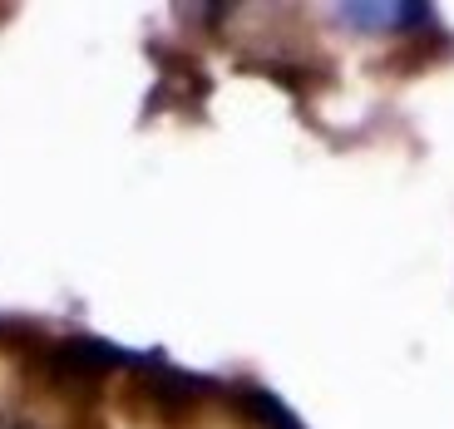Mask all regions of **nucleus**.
I'll list each match as a JSON object with an SVG mask.
<instances>
[{
  "label": "nucleus",
  "instance_id": "1",
  "mask_svg": "<svg viewBox=\"0 0 454 429\" xmlns=\"http://www.w3.org/2000/svg\"><path fill=\"white\" fill-rule=\"evenodd\" d=\"M109 365H119V355L104 340H65L55 350V370L69 375V380H99Z\"/></svg>",
  "mask_w": 454,
  "mask_h": 429
},
{
  "label": "nucleus",
  "instance_id": "2",
  "mask_svg": "<svg viewBox=\"0 0 454 429\" xmlns=\"http://www.w3.org/2000/svg\"><path fill=\"white\" fill-rule=\"evenodd\" d=\"M0 429H11V425H5V419H0Z\"/></svg>",
  "mask_w": 454,
  "mask_h": 429
}]
</instances>
